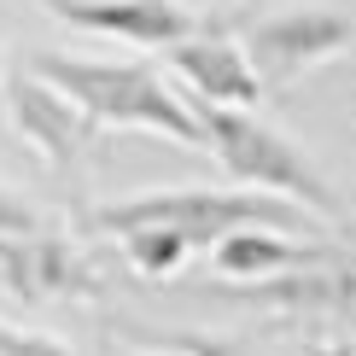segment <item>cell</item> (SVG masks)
<instances>
[{"label": "cell", "mask_w": 356, "mask_h": 356, "mask_svg": "<svg viewBox=\"0 0 356 356\" xmlns=\"http://www.w3.org/2000/svg\"><path fill=\"white\" fill-rule=\"evenodd\" d=\"M164 345H181V350H193V356H251L245 345L216 339V333H175V339H164Z\"/></svg>", "instance_id": "cell-13"}, {"label": "cell", "mask_w": 356, "mask_h": 356, "mask_svg": "<svg viewBox=\"0 0 356 356\" xmlns=\"http://www.w3.org/2000/svg\"><path fill=\"white\" fill-rule=\"evenodd\" d=\"M0 356H70L58 339L47 333H29V327H12L6 316H0Z\"/></svg>", "instance_id": "cell-12"}, {"label": "cell", "mask_w": 356, "mask_h": 356, "mask_svg": "<svg viewBox=\"0 0 356 356\" xmlns=\"http://www.w3.org/2000/svg\"><path fill=\"white\" fill-rule=\"evenodd\" d=\"M0 292H12L18 304L88 298V292H99V275L82 245L24 228V234H0Z\"/></svg>", "instance_id": "cell-5"}, {"label": "cell", "mask_w": 356, "mask_h": 356, "mask_svg": "<svg viewBox=\"0 0 356 356\" xmlns=\"http://www.w3.org/2000/svg\"><path fill=\"white\" fill-rule=\"evenodd\" d=\"M304 356H356V345H345V339H321V345H304Z\"/></svg>", "instance_id": "cell-15"}, {"label": "cell", "mask_w": 356, "mask_h": 356, "mask_svg": "<svg viewBox=\"0 0 356 356\" xmlns=\"http://www.w3.org/2000/svg\"><path fill=\"white\" fill-rule=\"evenodd\" d=\"M350 41H356V24L345 12H333V6H298V12H280V18H263V24L245 29V53L257 65L263 88L298 82L304 70L327 65Z\"/></svg>", "instance_id": "cell-4"}, {"label": "cell", "mask_w": 356, "mask_h": 356, "mask_svg": "<svg viewBox=\"0 0 356 356\" xmlns=\"http://www.w3.org/2000/svg\"><path fill=\"white\" fill-rule=\"evenodd\" d=\"M356 275L333 269V257L321 263H298V269H280V275H257L234 286V304H263V309H339L350 304Z\"/></svg>", "instance_id": "cell-10"}, {"label": "cell", "mask_w": 356, "mask_h": 356, "mask_svg": "<svg viewBox=\"0 0 356 356\" xmlns=\"http://www.w3.org/2000/svg\"><path fill=\"white\" fill-rule=\"evenodd\" d=\"M164 65L187 82V94L211 99V106H245V111H251V106L263 99V76H257V65H251L245 41L222 35L216 24L199 29V35L170 41V47H164Z\"/></svg>", "instance_id": "cell-8"}, {"label": "cell", "mask_w": 356, "mask_h": 356, "mask_svg": "<svg viewBox=\"0 0 356 356\" xmlns=\"http://www.w3.org/2000/svg\"><path fill=\"white\" fill-rule=\"evenodd\" d=\"M211 257H216V275L257 280V275L298 269V263H321V257H333V245H321V240L309 245L292 228H275V222H240V228H228L211 245Z\"/></svg>", "instance_id": "cell-9"}, {"label": "cell", "mask_w": 356, "mask_h": 356, "mask_svg": "<svg viewBox=\"0 0 356 356\" xmlns=\"http://www.w3.org/2000/svg\"><path fill=\"white\" fill-rule=\"evenodd\" d=\"M6 111H12V123H18V135L35 146L53 170H70L82 158L88 135L99 129L82 99L65 94L58 82H47L41 70H24V76L6 82Z\"/></svg>", "instance_id": "cell-6"}, {"label": "cell", "mask_w": 356, "mask_h": 356, "mask_svg": "<svg viewBox=\"0 0 356 356\" xmlns=\"http://www.w3.org/2000/svg\"><path fill=\"white\" fill-rule=\"evenodd\" d=\"M24 228H41L35 204H24L18 193H0V234H24Z\"/></svg>", "instance_id": "cell-14"}, {"label": "cell", "mask_w": 356, "mask_h": 356, "mask_svg": "<svg viewBox=\"0 0 356 356\" xmlns=\"http://www.w3.org/2000/svg\"><path fill=\"white\" fill-rule=\"evenodd\" d=\"M111 240H117V251H123L140 275H152V280H158V275H175V269L187 263V251H193L187 234H175L170 222H135V228L111 234Z\"/></svg>", "instance_id": "cell-11"}, {"label": "cell", "mask_w": 356, "mask_h": 356, "mask_svg": "<svg viewBox=\"0 0 356 356\" xmlns=\"http://www.w3.org/2000/svg\"><path fill=\"white\" fill-rule=\"evenodd\" d=\"M41 6L53 18H65L70 29L140 41V47H170V41L199 35V29L216 24L211 12H187L181 0H41Z\"/></svg>", "instance_id": "cell-7"}, {"label": "cell", "mask_w": 356, "mask_h": 356, "mask_svg": "<svg viewBox=\"0 0 356 356\" xmlns=\"http://www.w3.org/2000/svg\"><path fill=\"white\" fill-rule=\"evenodd\" d=\"M135 222H170L175 234H187L193 251H211L228 228L240 222H275V228L309 234V204L280 199V193L245 187V193H222V187H170V193H140V199H111L88 216V234H123Z\"/></svg>", "instance_id": "cell-2"}, {"label": "cell", "mask_w": 356, "mask_h": 356, "mask_svg": "<svg viewBox=\"0 0 356 356\" xmlns=\"http://www.w3.org/2000/svg\"><path fill=\"white\" fill-rule=\"evenodd\" d=\"M193 111L204 123V146L222 158V170L245 187H263V193H280V199H298L309 204L316 216H339V193L321 181V170L292 146L280 129H269L263 117H251L245 106H211V99L187 94Z\"/></svg>", "instance_id": "cell-3"}, {"label": "cell", "mask_w": 356, "mask_h": 356, "mask_svg": "<svg viewBox=\"0 0 356 356\" xmlns=\"http://www.w3.org/2000/svg\"><path fill=\"white\" fill-rule=\"evenodd\" d=\"M29 70H41L65 94H76L94 123L111 129H152L164 140L204 146V123L187 94L158 76L152 65H106V58H76V53H35Z\"/></svg>", "instance_id": "cell-1"}, {"label": "cell", "mask_w": 356, "mask_h": 356, "mask_svg": "<svg viewBox=\"0 0 356 356\" xmlns=\"http://www.w3.org/2000/svg\"><path fill=\"white\" fill-rule=\"evenodd\" d=\"M146 356H193V350H181V345H175V350H146Z\"/></svg>", "instance_id": "cell-16"}]
</instances>
